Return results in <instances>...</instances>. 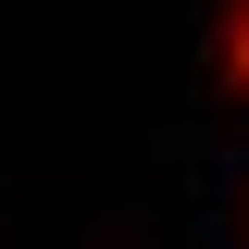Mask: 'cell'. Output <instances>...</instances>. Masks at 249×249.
<instances>
[{"label":"cell","instance_id":"cell-1","mask_svg":"<svg viewBox=\"0 0 249 249\" xmlns=\"http://www.w3.org/2000/svg\"><path fill=\"white\" fill-rule=\"evenodd\" d=\"M224 62H237V88H249V0L224 13Z\"/></svg>","mask_w":249,"mask_h":249}]
</instances>
